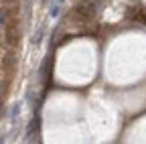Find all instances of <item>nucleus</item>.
I'll return each mask as SVG.
<instances>
[{
	"mask_svg": "<svg viewBox=\"0 0 146 144\" xmlns=\"http://www.w3.org/2000/svg\"><path fill=\"white\" fill-rule=\"evenodd\" d=\"M18 110H21V104H14V108H12V120H16V116H18Z\"/></svg>",
	"mask_w": 146,
	"mask_h": 144,
	"instance_id": "nucleus-2",
	"label": "nucleus"
},
{
	"mask_svg": "<svg viewBox=\"0 0 146 144\" xmlns=\"http://www.w3.org/2000/svg\"><path fill=\"white\" fill-rule=\"evenodd\" d=\"M4 2H14V0H4Z\"/></svg>",
	"mask_w": 146,
	"mask_h": 144,
	"instance_id": "nucleus-5",
	"label": "nucleus"
},
{
	"mask_svg": "<svg viewBox=\"0 0 146 144\" xmlns=\"http://www.w3.org/2000/svg\"><path fill=\"white\" fill-rule=\"evenodd\" d=\"M4 142V132H0V144Z\"/></svg>",
	"mask_w": 146,
	"mask_h": 144,
	"instance_id": "nucleus-3",
	"label": "nucleus"
},
{
	"mask_svg": "<svg viewBox=\"0 0 146 144\" xmlns=\"http://www.w3.org/2000/svg\"><path fill=\"white\" fill-rule=\"evenodd\" d=\"M2 23H4V14H2V12H0V25H2Z\"/></svg>",
	"mask_w": 146,
	"mask_h": 144,
	"instance_id": "nucleus-4",
	"label": "nucleus"
},
{
	"mask_svg": "<svg viewBox=\"0 0 146 144\" xmlns=\"http://www.w3.org/2000/svg\"><path fill=\"white\" fill-rule=\"evenodd\" d=\"M57 2H63V0H57Z\"/></svg>",
	"mask_w": 146,
	"mask_h": 144,
	"instance_id": "nucleus-7",
	"label": "nucleus"
},
{
	"mask_svg": "<svg viewBox=\"0 0 146 144\" xmlns=\"http://www.w3.org/2000/svg\"><path fill=\"white\" fill-rule=\"evenodd\" d=\"M41 2H43V4H45V2H47V0H41Z\"/></svg>",
	"mask_w": 146,
	"mask_h": 144,
	"instance_id": "nucleus-6",
	"label": "nucleus"
},
{
	"mask_svg": "<svg viewBox=\"0 0 146 144\" xmlns=\"http://www.w3.org/2000/svg\"><path fill=\"white\" fill-rule=\"evenodd\" d=\"M59 12H61V6H59V2H57V4L53 2V4H51V10H49V14H51L53 19H55V16H59Z\"/></svg>",
	"mask_w": 146,
	"mask_h": 144,
	"instance_id": "nucleus-1",
	"label": "nucleus"
}]
</instances>
